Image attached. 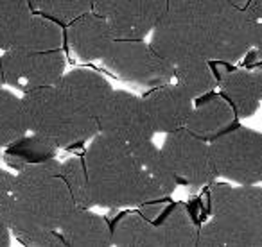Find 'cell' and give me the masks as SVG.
<instances>
[{"mask_svg": "<svg viewBox=\"0 0 262 247\" xmlns=\"http://www.w3.org/2000/svg\"><path fill=\"white\" fill-rule=\"evenodd\" d=\"M92 11L108 20L115 40H144L167 11V0H92Z\"/></svg>", "mask_w": 262, "mask_h": 247, "instance_id": "cell-10", "label": "cell"}, {"mask_svg": "<svg viewBox=\"0 0 262 247\" xmlns=\"http://www.w3.org/2000/svg\"><path fill=\"white\" fill-rule=\"evenodd\" d=\"M63 40H65V31H63L61 23L34 13L11 48L29 52L58 51V48H61Z\"/></svg>", "mask_w": 262, "mask_h": 247, "instance_id": "cell-20", "label": "cell"}, {"mask_svg": "<svg viewBox=\"0 0 262 247\" xmlns=\"http://www.w3.org/2000/svg\"><path fill=\"white\" fill-rule=\"evenodd\" d=\"M210 153L217 176L237 185H262V133L237 126L210 140Z\"/></svg>", "mask_w": 262, "mask_h": 247, "instance_id": "cell-6", "label": "cell"}, {"mask_svg": "<svg viewBox=\"0 0 262 247\" xmlns=\"http://www.w3.org/2000/svg\"><path fill=\"white\" fill-rule=\"evenodd\" d=\"M196 101L185 126V129H189L192 135L210 142L237 128L235 111L223 95L212 91Z\"/></svg>", "mask_w": 262, "mask_h": 247, "instance_id": "cell-15", "label": "cell"}, {"mask_svg": "<svg viewBox=\"0 0 262 247\" xmlns=\"http://www.w3.org/2000/svg\"><path fill=\"white\" fill-rule=\"evenodd\" d=\"M251 33V47L246 52V65H257L262 59V0H248L244 6Z\"/></svg>", "mask_w": 262, "mask_h": 247, "instance_id": "cell-27", "label": "cell"}, {"mask_svg": "<svg viewBox=\"0 0 262 247\" xmlns=\"http://www.w3.org/2000/svg\"><path fill=\"white\" fill-rule=\"evenodd\" d=\"M232 4H235V6H239V8H244V6L248 4V0H230Z\"/></svg>", "mask_w": 262, "mask_h": 247, "instance_id": "cell-29", "label": "cell"}, {"mask_svg": "<svg viewBox=\"0 0 262 247\" xmlns=\"http://www.w3.org/2000/svg\"><path fill=\"white\" fill-rule=\"evenodd\" d=\"M83 161L94 204L101 208H139L147 201L167 199L178 186L153 140L127 143L99 133Z\"/></svg>", "mask_w": 262, "mask_h": 247, "instance_id": "cell-2", "label": "cell"}, {"mask_svg": "<svg viewBox=\"0 0 262 247\" xmlns=\"http://www.w3.org/2000/svg\"><path fill=\"white\" fill-rule=\"evenodd\" d=\"M101 61L117 77L147 88L174 79V66L144 40H113Z\"/></svg>", "mask_w": 262, "mask_h": 247, "instance_id": "cell-7", "label": "cell"}, {"mask_svg": "<svg viewBox=\"0 0 262 247\" xmlns=\"http://www.w3.org/2000/svg\"><path fill=\"white\" fill-rule=\"evenodd\" d=\"M63 181L72 195L77 208H94V197H92L90 181H88L86 167L81 158H69L61 163L59 168Z\"/></svg>", "mask_w": 262, "mask_h": 247, "instance_id": "cell-25", "label": "cell"}, {"mask_svg": "<svg viewBox=\"0 0 262 247\" xmlns=\"http://www.w3.org/2000/svg\"><path fill=\"white\" fill-rule=\"evenodd\" d=\"M59 168L61 163L56 158H51L27 165L15 174L20 206L38 224L52 231H59L67 217L77 208Z\"/></svg>", "mask_w": 262, "mask_h": 247, "instance_id": "cell-5", "label": "cell"}, {"mask_svg": "<svg viewBox=\"0 0 262 247\" xmlns=\"http://www.w3.org/2000/svg\"><path fill=\"white\" fill-rule=\"evenodd\" d=\"M4 86V73H2V54H0V88Z\"/></svg>", "mask_w": 262, "mask_h": 247, "instance_id": "cell-30", "label": "cell"}, {"mask_svg": "<svg viewBox=\"0 0 262 247\" xmlns=\"http://www.w3.org/2000/svg\"><path fill=\"white\" fill-rule=\"evenodd\" d=\"M56 86L94 118H97L113 93L112 84L104 77L86 68H76L69 73H63Z\"/></svg>", "mask_w": 262, "mask_h": 247, "instance_id": "cell-16", "label": "cell"}, {"mask_svg": "<svg viewBox=\"0 0 262 247\" xmlns=\"http://www.w3.org/2000/svg\"><path fill=\"white\" fill-rule=\"evenodd\" d=\"M221 95L230 102L237 118H250L262 102V65L226 68L217 76Z\"/></svg>", "mask_w": 262, "mask_h": 247, "instance_id": "cell-13", "label": "cell"}, {"mask_svg": "<svg viewBox=\"0 0 262 247\" xmlns=\"http://www.w3.org/2000/svg\"><path fill=\"white\" fill-rule=\"evenodd\" d=\"M31 9L61 26L92 11V0H29Z\"/></svg>", "mask_w": 262, "mask_h": 247, "instance_id": "cell-26", "label": "cell"}, {"mask_svg": "<svg viewBox=\"0 0 262 247\" xmlns=\"http://www.w3.org/2000/svg\"><path fill=\"white\" fill-rule=\"evenodd\" d=\"M11 245V229L4 222V218L0 217V247H9Z\"/></svg>", "mask_w": 262, "mask_h": 247, "instance_id": "cell-28", "label": "cell"}, {"mask_svg": "<svg viewBox=\"0 0 262 247\" xmlns=\"http://www.w3.org/2000/svg\"><path fill=\"white\" fill-rule=\"evenodd\" d=\"M112 245L119 247H160V235L155 222L147 220L139 210L124 211L110 224Z\"/></svg>", "mask_w": 262, "mask_h": 247, "instance_id": "cell-19", "label": "cell"}, {"mask_svg": "<svg viewBox=\"0 0 262 247\" xmlns=\"http://www.w3.org/2000/svg\"><path fill=\"white\" fill-rule=\"evenodd\" d=\"M27 135L6 147L4 161L11 168H15L16 172L31 163H40V161L56 158L58 147L51 140L43 138L40 135H33V133H31V136Z\"/></svg>", "mask_w": 262, "mask_h": 247, "instance_id": "cell-22", "label": "cell"}, {"mask_svg": "<svg viewBox=\"0 0 262 247\" xmlns=\"http://www.w3.org/2000/svg\"><path fill=\"white\" fill-rule=\"evenodd\" d=\"M208 210L196 247H262V185L210 183Z\"/></svg>", "mask_w": 262, "mask_h": 247, "instance_id": "cell-3", "label": "cell"}, {"mask_svg": "<svg viewBox=\"0 0 262 247\" xmlns=\"http://www.w3.org/2000/svg\"><path fill=\"white\" fill-rule=\"evenodd\" d=\"M33 15L29 0H0V52L15 45Z\"/></svg>", "mask_w": 262, "mask_h": 247, "instance_id": "cell-24", "label": "cell"}, {"mask_svg": "<svg viewBox=\"0 0 262 247\" xmlns=\"http://www.w3.org/2000/svg\"><path fill=\"white\" fill-rule=\"evenodd\" d=\"M22 108L27 129L69 149L99 135L97 118L76 106L58 86H43L24 93Z\"/></svg>", "mask_w": 262, "mask_h": 247, "instance_id": "cell-4", "label": "cell"}, {"mask_svg": "<svg viewBox=\"0 0 262 247\" xmlns=\"http://www.w3.org/2000/svg\"><path fill=\"white\" fill-rule=\"evenodd\" d=\"M144 102L155 133H165V135L185 128L194 108V98L176 83L153 88L144 95Z\"/></svg>", "mask_w": 262, "mask_h": 247, "instance_id": "cell-12", "label": "cell"}, {"mask_svg": "<svg viewBox=\"0 0 262 247\" xmlns=\"http://www.w3.org/2000/svg\"><path fill=\"white\" fill-rule=\"evenodd\" d=\"M2 73L4 84L24 93L36 88L54 86L65 73V54L61 48L49 52L9 48L2 52Z\"/></svg>", "mask_w": 262, "mask_h": 247, "instance_id": "cell-9", "label": "cell"}, {"mask_svg": "<svg viewBox=\"0 0 262 247\" xmlns=\"http://www.w3.org/2000/svg\"><path fill=\"white\" fill-rule=\"evenodd\" d=\"M151 34L149 45L172 66L196 56L233 65L251 47L246 11L230 0H167Z\"/></svg>", "mask_w": 262, "mask_h": 247, "instance_id": "cell-1", "label": "cell"}, {"mask_svg": "<svg viewBox=\"0 0 262 247\" xmlns=\"http://www.w3.org/2000/svg\"><path fill=\"white\" fill-rule=\"evenodd\" d=\"M160 247H196L200 224L185 203H169L157 222Z\"/></svg>", "mask_w": 262, "mask_h": 247, "instance_id": "cell-18", "label": "cell"}, {"mask_svg": "<svg viewBox=\"0 0 262 247\" xmlns=\"http://www.w3.org/2000/svg\"><path fill=\"white\" fill-rule=\"evenodd\" d=\"M65 38L74 54L84 61L102 59L115 40L108 20L95 15L94 11L70 22L67 26Z\"/></svg>", "mask_w": 262, "mask_h": 247, "instance_id": "cell-14", "label": "cell"}, {"mask_svg": "<svg viewBox=\"0 0 262 247\" xmlns=\"http://www.w3.org/2000/svg\"><path fill=\"white\" fill-rule=\"evenodd\" d=\"M97 126L101 135L127 143L153 140L155 135L144 97L120 90H113L112 97L99 113Z\"/></svg>", "mask_w": 262, "mask_h": 247, "instance_id": "cell-11", "label": "cell"}, {"mask_svg": "<svg viewBox=\"0 0 262 247\" xmlns=\"http://www.w3.org/2000/svg\"><path fill=\"white\" fill-rule=\"evenodd\" d=\"M172 83L178 84L185 93H189L196 101L212 93L217 88V77L212 68V63L203 56H196L174 65Z\"/></svg>", "mask_w": 262, "mask_h": 247, "instance_id": "cell-21", "label": "cell"}, {"mask_svg": "<svg viewBox=\"0 0 262 247\" xmlns=\"http://www.w3.org/2000/svg\"><path fill=\"white\" fill-rule=\"evenodd\" d=\"M65 247H110L112 228L92 208H76L59 228Z\"/></svg>", "mask_w": 262, "mask_h": 247, "instance_id": "cell-17", "label": "cell"}, {"mask_svg": "<svg viewBox=\"0 0 262 247\" xmlns=\"http://www.w3.org/2000/svg\"><path fill=\"white\" fill-rule=\"evenodd\" d=\"M160 151L178 183L201 188L214 183L217 178L210 142L192 135L189 129L183 128L167 133Z\"/></svg>", "mask_w": 262, "mask_h": 247, "instance_id": "cell-8", "label": "cell"}, {"mask_svg": "<svg viewBox=\"0 0 262 247\" xmlns=\"http://www.w3.org/2000/svg\"><path fill=\"white\" fill-rule=\"evenodd\" d=\"M29 133L24 115L22 98L0 88V147L6 149Z\"/></svg>", "mask_w": 262, "mask_h": 247, "instance_id": "cell-23", "label": "cell"}]
</instances>
